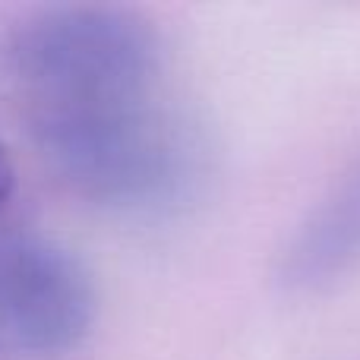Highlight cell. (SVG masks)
I'll return each instance as SVG.
<instances>
[{"label": "cell", "mask_w": 360, "mask_h": 360, "mask_svg": "<svg viewBox=\"0 0 360 360\" xmlns=\"http://www.w3.org/2000/svg\"><path fill=\"white\" fill-rule=\"evenodd\" d=\"M13 67L41 152L86 196L177 202L205 174L209 146L162 89V41L139 13L57 6L19 32Z\"/></svg>", "instance_id": "obj_1"}, {"label": "cell", "mask_w": 360, "mask_h": 360, "mask_svg": "<svg viewBox=\"0 0 360 360\" xmlns=\"http://www.w3.org/2000/svg\"><path fill=\"white\" fill-rule=\"evenodd\" d=\"M13 186H16V174H13V162H10V155H6L4 143H0V212H4V205L10 202Z\"/></svg>", "instance_id": "obj_4"}, {"label": "cell", "mask_w": 360, "mask_h": 360, "mask_svg": "<svg viewBox=\"0 0 360 360\" xmlns=\"http://www.w3.org/2000/svg\"><path fill=\"white\" fill-rule=\"evenodd\" d=\"M360 262V162L310 209L285 250V281L319 288Z\"/></svg>", "instance_id": "obj_3"}, {"label": "cell", "mask_w": 360, "mask_h": 360, "mask_svg": "<svg viewBox=\"0 0 360 360\" xmlns=\"http://www.w3.org/2000/svg\"><path fill=\"white\" fill-rule=\"evenodd\" d=\"M98 310L92 275L70 250L32 234H0V335L32 354H63Z\"/></svg>", "instance_id": "obj_2"}]
</instances>
